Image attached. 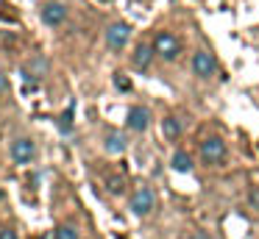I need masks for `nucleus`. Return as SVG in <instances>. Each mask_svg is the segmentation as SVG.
<instances>
[{"label": "nucleus", "mask_w": 259, "mask_h": 239, "mask_svg": "<svg viewBox=\"0 0 259 239\" xmlns=\"http://www.w3.org/2000/svg\"><path fill=\"white\" fill-rule=\"evenodd\" d=\"M153 50H156V56H162V59L173 61L176 56L181 53V44H179V39H176L173 33L159 31V33H156V39H153Z\"/></svg>", "instance_id": "nucleus-1"}, {"label": "nucleus", "mask_w": 259, "mask_h": 239, "mask_svg": "<svg viewBox=\"0 0 259 239\" xmlns=\"http://www.w3.org/2000/svg\"><path fill=\"white\" fill-rule=\"evenodd\" d=\"M153 206H156V195H153L151 186H140L134 195H131V211H134V214L145 217V214L153 211Z\"/></svg>", "instance_id": "nucleus-2"}, {"label": "nucleus", "mask_w": 259, "mask_h": 239, "mask_svg": "<svg viewBox=\"0 0 259 239\" xmlns=\"http://www.w3.org/2000/svg\"><path fill=\"white\" fill-rule=\"evenodd\" d=\"M201 159L206 164H220L226 159V142L220 136H209L201 142Z\"/></svg>", "instance_id": "nucleus-3"}, {"label": "nucleus", "mask_w": 259, "mask_h": 239, "mask_svg": "<svg viewBox=\"0 0 259 239\" xmlns=\"http://www.w3.org/2000/svg\"><path fill=\"white\" fill-rule=\"evenodd\" d=\"M128 36H131V28L125 25V22H114V25L106 31V44H109V50L120 53V50L128 44Z\"/></svg>", "instance_id": "nucleus-4"}, {"label": "nucleus", "mask_w": 259, "mask_h": 239, "mask_svg": "<svg viewBox=\"0 0 259 239\" xmlns=\"http://www.w3.org/2000/svg\"><path fill=\"white\" fill-rule=\"evenodd\" d=\"M36 156V145L31 139H17L12 145V159L14 164H31V159Z\"/></svg>", "instance_id": "nucleus-5"}, {"label": "nucleus", "mask_w": 259, "mask_h": 239, "mask_svg": "<svg viewBox=\"0 0 259 239\" xmlns=\"http://www.w3.org/2000/svg\"><path fill=\"white\" fill-rule=\"evenodd\" d=\"M214 56L212 53H206V50H198L195 56H192V70H195V75L198 78H209L214 72Z\"/></svg>", "instance_id": "nucleus-6"}, {"label": "nucleus", "mask_w": 259, "mask_h": 239, "mask_svg": "<svg viewBox=\"0 0 259 239\" xmlns=\"http://www.w3.org/2000/svg\"><path fill=\"white\" fill-rule=\"evenodd\" d=\"M64 20H67V9H64L62 3H45L42 6V22H45V25L56 28V25H62Z\"/></svg>", "instance_id": "nucleus-7"}, {"label": "nucleus", "mask_w": 259, "mask_h": 239, "mask_svg": "<svg viewBox=\"0 0 259 239\" xmlns=\"http://www.w3.org/2000/svg\"><path fill=\"white\" fill-rule=\"evenodd\" d=\"M128 128L131 131H145L148 128V109L134 106V109L128 111Z\"/></svg>", "instance_id": "nucleus-8"}, {"label": "nucleus", "mask_w": 259, "mask_h": 239, "mask_svg": "<svg viewBox=\"0 0 259 239\" xmlns=\"http://www.w3.org/2000/svg\"><path fill=\"white\" fill-rule=\"evenodd\" d=\"M153 53H156V50H153L151 44H145V42L137 44V50H134V67H137V70H145V67L151 64Z\"/></svg>", "instance_id": "nucleus-9"}, {"label": "nucleus", "mask_w": 259, "mask_h": 239, "mask_svg": "<svg viewBox=\"0 0 259 239\" xmlns=\"http://www.w3.org/2000/svg\"><path fill=\"white\" fill-rule=\"evenodd\" d=\"M170 164H173L176 172H190L192 170V159H190V153H184V150H176L173 159H170Z\"/></svg>", "instance_id": "nucleus-10"}, {"label": "nucleus", "mask_w": 259, "mask_h": 239, "mask_svg": "<svg viewBox=\"0 0 259 239\" xmlns=\"http://www.w3.org/2000/svg\"><path fill=\"white\" fill-rule=\"evenodd\" d=\"M162 133H164V139H179L181 122L176 120V117H164V120H162Z\"/></svg>", "instance_id": "nucleus-11"}, {"label": "nucleus", "mask_w": 259, "mask_h": 239, "mask_svg": "<svg viewBox=\"0 0 259 239\" xmlns=\"http://www.w3.org/2000/svg\"><path fill=\"white\" fill-rule=\"evenodd\" d=\"M106 150L109 153H123L125 150V136L123 133H109L106 136Z\"/></svg>", "instance_id": "nucleus-12"}, {"label": "nucleus", "mask_w": 259, "mask_h": 239, "mask_svg": "<svg viewBox=\"0 0 259 239\" xmlns=\"http://www.w3.org/2000/svg\"><path fill=\"white\" fill-rule=\"evenodd\" d=\"M106 186H109V192H112V195H120L125 189V181L120 175H109L106 178Z\"/></svg>", "instance_id": "nucleus-13"}, {"label": "nucleus", "mask_w": 259, "mask_h": 239, "mask_svg": "<svg viewBox=\"0 0 259 239\" xmlns=\"http://www.w3.org/2000/svg\"><path fill=\"white\" fill-rule=\"evenodd\" d=\"M56 239H78V231L73 225H59L56 228Z\"/></svg>", "instance_id": "nucleus-14"}, {"label": "nucleus", "mask_w": 259, "mask_h": 239, "mask_svg": "<svg viewBox=\"0 0 259 239\" xmlns=\"http://www.w3.org/2000/svg\"><path fill=\"white\" fill-rule=\"evenodd\" d=\"M114 86L123 89V92H128V89H131V81L123 75V72H117V75H114Z\"/></svg>", "instance_id": "nucleus-15"}, {"label": "nucleus", "mask_w": 259, "mask_h": 239, "mask_svg": "<svg viewBox=\"0 0 259 239\" xmlns=\"http://www.w3.org/2000/svg\"><path fill=\"white\" fill-rule=\"evenodd\" d=\"M0 239H17V231H12V228H3V231H0Z\"/></svg>", "instance_id": "nucleus-16"}, {"label": "nucleus", "mask_w": 259, "mask_h": 239, "mask_svg": "<svg viewBox=\"0 0 259 239\" xmlns=\"http://www.w3.org/2000/svg\"><path fill=\"white\" fill-rule=\"evenodd\" d=\"M9 92V81H6V78H3V75H0V98H3V94H6Z\"/></svg>", "instance_id": "nucleus-17"}, {"label": "nucleus", "mask_w": 259, "mask_h": 239, "mask_svg": "<svg viewBox=\"0 0 259 239\" xmlns=\"http://www.w3.org/2000/svg\"><path fill=\"white\" fill-rule=\"evenodd\" d=\"M195 239H214V236H209V233H195Z\"/></svg>", "instance_id": "nucleus-18"}, {"label": "nucleus", "mask_w": 259, "mask_h": 239, "mask_svg": "<svg viewBox=\"0 0 259 239\" xmlns=\"http://www.w3.org/2000/svg\"><path fill=\"white\" fill-rule=\"evenodd\" d=\"M0 200H3V192H0Z\"/></svg>", "instance_id": "nucleus-19"}]
</instances>
